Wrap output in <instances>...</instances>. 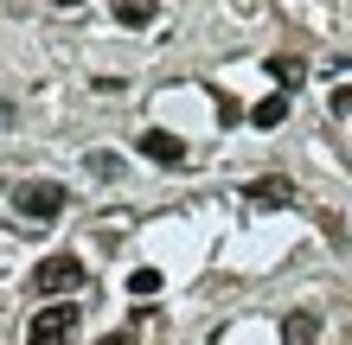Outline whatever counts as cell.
Segmentation results:
<instances>
[{
	"label": "cell",
	"mask_w": 352,
	"mask_h": 345,
	"mask_svg": "<svg viewBox=\"0 0 352 345\" xmlns=\"http://www.w3.org/2000/svg\"><path fill=\"white\" fill-rule=\"evenodd\" d=\"M71 333H77V300H52V307L32 313L26 345H71Z\"/></svg>",
	"instance_id": "cell-1"
},
{
	"label": "cell",
	"mask_w": 352,
	"mask_h": 345,
	"mask_svg": "<svg viewBox=\"0 0 352 345\" xmlns=\"http://www.w3.org/2000/svg\"><path fill=\"white\" fill-rule=\"evenodd\" d=\"M77 288H84V262L71 250H58V256H45L32 269V294H77Z\"/></svg>",
	"instance_id": "cell-2"
},
{
	"label": "cell",
	"mask_w": 352,
	"mask_h": 345,
	"mask_svg": "<svg viewBox=\"0 0 352 345\" xmlns=\"http://www.w3.org/2000/svg\"><path fill=\"white\" fill-rule=\"evenodd\" d=\"M13 211L32 217V224H52V217L65 211V186H52V179H26V186L13 192Z\"/></svg>",
	"instance_id": "cell-3"
},
{
	"label": "cell",
	"mask_w": 352,
	"mask_h": 345,
	"mask_svg": "<svg viewBox=\"0 0 352 345\" xmlns=\"http://www.w3.org/2000/svg\"><path fill=\"white\" fill-rule=\"evenodd\" d=\"M135 147L148 154L154 167H186V141H179V134H167V128H148V134L135 141Z\"/></svg>",
	"instance_id": "cell-4"
},
{
	"label": "cell",
	"mask_w": 352,
	"mask_h": 345,
	"mask_svg": "<svg viewBox=\"0 0 352 345\" xmlns=\"http://www.w3.org/2000/svg\"><path fill=\"white\" fill-rule=\"evenodd\" d=\"M314 333H320V320L307 313V307H295V313L282 320V345H314Z\"/></svg>",
	"instance_id": "cell-5"
},
{
	"label": "cell",
	"mask_w": 352,
	"mask_h": 345,
	"mask_svg": "<svg viewBox=\"0 0 352 345\" xmlns=\"http://www.w3.org/2000/svg\"><path fill=\"white\" fill-rule=\"evenodd\" d=\"M109 13L122 19V26H154V13H160V0H109Z\"/></svg>",
	"instance_id": "cell-6"
},
{
	"label": "cell",
	"mask_w": 352,
	"mask_h": 345,
	"mask_svg": "<svg viewBox=\"0 0 352 345\" xmlns=\"http://www.w3.org/2000/svg\"><path fill=\"white\" fill-rule=\"evenodd\" d=\"M288 198H295V186H288V179H256V186H250V205H288Z\"/></svg>",
	"instance_id": "cell-7"
},
{
	"label": "cell",
	"mask_w": 352,
	"mask_h": 345,
	"mask_svg": "<svg viewBox=\"0 0 352 345\" xmlns=\"http://www.w3.org/2000/svg\"><path fill=\"white\" fill-rule=\"evenodd\" d=\"M269 77H276V84H282V96H288V90H295L301 77H307V64H301V58H288V51H282V58H269Z\"/></svg>",
	"instance_id": "cell-8"
},
{
	"label": "cell",
	"mask_w": 352,
	"mask_h": 345,
	"mask_svg": "<svg viewBox=\"0 0 352 345\" xmlns=\"http://www.w3.org/2000/svg\"><path fill=\"white\" fill-rule=\"evenodd\" d=\"M282 115H288V96H282V90H276V96H263V103L250 109L256 128H282Z\"/></svg>",
	"instance_id": "cell-9"
},
{
	"label": "cell",
	"mask_w": 352,
	"mask_h": 345,
	"mask_svg": "<svg viewBox=\"0 0 352 345\" xmlns=\"http://www.w3.org/2000/svg\"><path fill=\"white\" fill-rule=\"evenodd\" d=\"M129 294H141V300L160 294V269H135V275H129Z\"/></svg>",
	"instance_id": "cell-10"
},
{
	"label": "cell",
	"mask_w": 352,
	"mask_h": 345,
	"mask_svg": "<svg viewBox=\"0 0 352 345\" xmlns=\"http://www.w3.org/2000/svg\"><path fill=\"white\" fill-rule=\"evenodd\" d=\"M90 173H96V179H116L122 160H116V154H90Z\"/></svg>",
	"instance_id": "cell-11"
},
{
	"label": "cell",
	"mask_w": 352,
	"mask_h": 345,
	"mask_svg": "<svg viewBox=\"0 0 352 345\" xmlns=\"http://www.w3.org/2000/svg\"><path fill=\"white\" fill-rule=\"evenodd\" d=\"M333 109H340V115L352 109V90H333Z\"/></svg>",
	"instance_id": "cell-12"
},
{
	"label": "cell",
	"mask_w": 352,
	"mask_h": 345,
	"mask_svg": "<svg viewBox=\"0 0 352 345\" xmlns=\"http://www.w3.org/2000/svg\"><path fill=\"white\" fill-rule=\"evenodd\" d=\"M102 345H135V333H109V339H102Z\"/></svg>",
	"instance_id": "cell-13"
}]
</instances>
